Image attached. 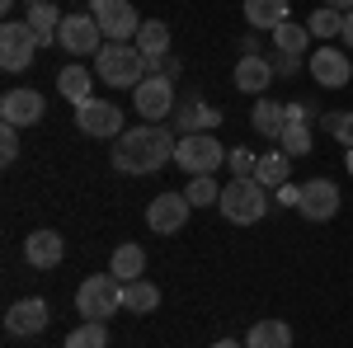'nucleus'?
<instances>
[{
  "mask_svg": "<svg viewBox=\"0 0 353 348\" xmlns=\"http://www.w3.org/2000/svg\"><path fill=\"white\" fill-rule=\"evenodd\" d=\"M174 146H179L174 132H165L161 123H141L113 141V170L118 174H156L174 161Z\"/></svg>",
  "mask_w": 353,
  "mask_h": 348,
  "instance_id": "f257e3e1",
  "label": "nucleus"
},
{
  "mask_svg": "<svg viewBox=\"0 0 353 348\" xmlns=\"http://www.w3.org/2000/svg\"><path fill=\"white\" fill-rule=\"evenodd\" d=\"M94 76L113 90H137L146 81V57L137 52V43H104L94 52Z\"/></svg>",
  "mask_w": 353,
  "mask_h": 348,
  "instance_id": "f03ea898",
  "label": "nucleus"
},
{
  "mask_svg": "<svg viewBox=\"0 0 353 348\" xmlns=\"http://www.w3.org/2000/svg\"><path fill=\"white\" fill-rule=\"evenodd\" d=\"M217 207L226 221H236V226H254L259 216L269 212V193H264V184L254 179V174H241V179H231V184L221 188Z\"/></svg>",
  "mask_w": 353,
  "mask_h": 348,
  "instance_id": "7ed1b4c3",
  "label": "nucleus"
},
{
  "mask_svg": "<svg viewBox=\"0 0 353 348\" xmlns=\"http://www.w3.org/2000/svg\"><path fill=\"white\" fill-rule=\"evenodd\" d=\"M76 311L90 325H109L113 311H123V283L113 273H94L76 287Z\"/></svg>",
  "mask_w": 353,
  "mask_h": 348,
  "instance_id": "20e7f679",
  "label": "nucleus"
},
{
  "mask_svg": "<svg viewBox=\"0 0 353 348\" xmlns=\"http://www.w3.org/2000/svg\"><path fill=\"white\" fill-rule=\"evenodd\" d=\"M174 161L189 174H217V165H226V146L212 132H189V136H179Z\"/></svg>",
  "mask_w": 353,
  "mask_h": 348,
  "instance_id": "39448f33",
  "label": "nucleus"
},
{
  "mask_svg": "<svg viewBox=\"0 0 353 348\" xmlns=\"http://www.w3.org/2000/svg\"><path fill=\"white\" fill-rule=\"evenodd\" d=\"M38 48H43V43H38V33L28 28V19H5V24H0V66H5V71H24Z\"/></svg>",
  "mask_w": 353,
  "mask_h": 348,
  "instance_id": "423d86ee",
  "label": "nucleus"
},
{
  "mask_svg": "<svg viewBox=\"0 0 353 348\" xmlns=\"http://www.w3.org/2000/svg\"><path fill=\"white\" fill-rule=\"evenodd\" d=\"M99 38H104V28H99L94 14H66L61 33H57V48L71 57H94L99 52Z\"/></svg>",
  "mask_w": 353,
  "mask_h": 348,
  "instance_id": "0eeeda50",
  "label": "nucleus"
},
{
  "mask_svg": "<svg viewBox=\"0 0 353 348\" xmlns=\"http://www.w3.org/2000/svg\"><path fill=\"white\" fill-rule=\"evenodd\" d=\"M132 104L146 123H161L174 113V81L170 76H146V81L132 90Z\"/></svg>",
  "mask_w": 353,
  "mask_h": 348,
  "instance_id": "6e6552de",
  "label": "nucleus"
},
{
  "mask_svg": "<svg viewBox=\"0 0 353 348\" xmlns=\"http://www.w3.org/2000/svg\"><path fill=\"white\" fill-rule=\"evenodd\" d=\"M76 127H81L85 136H109V141H118V136H123V113H118V104H109V99H85V104L76 108Z\"/></svg>",
  "mask_w": 353,
  "mask_h": 348,
  "instance_id": "1a4fd4ad",
  "label": "nucleus"
},
{
  "mask_svg": "<svg viewBox=\"0 0 353 348\" xmlns=\"http://www.w3.org/2000/svg\"><path fill=\"white\" fill-rule=\"evenodd\" d=\"M90 14L99 19V28H104V38H109V43H137L141 19H137V10L128 5V0H104V5H94Z\"/></svg>",
  "mask_w": 353,
  "mask_h": 348,
  "instance_id": "9d476101",
  "label": "nucleus"
},
{
  "mask_svg": "<svg viewBox=\"0 0 353 348\" xmlns=\"http://www.w3.org/2000/svg\"><path fill=\"white\" fill-rule=\"evenodd\" d=\"M189 198L184 193H161L151 207H146V226L156 231V236H174V231H184V221H189Z\"/></svg>",
  "mask_w": 353,
  "mask_h": 348,
  "instance_id": "9b49d317",
  "label": "nucleus"
},
{
  "mask_svg": "<svg viewBox=\"0 0 353 348\" xmlns=\"http://www.w3.org/2000/svg\"><path fill=\"white\" fill-rule=\"evenodd\" d=\"M5 329H10L14 339H33V334H43V329H48V301H43V296H24V301H14V306L5 311Z\"/></svg>",
  "mask_w": 353,
  "mask_h": 348,
  "instance_id": "f8f14e48",
  "label": "nucleus"
},
{
  "mask_svg": "<svg viewBox=\"0 0 353 348\" xmlns=\"http://www.w3.org/2000/svg\"><path fill=\"white\" fill-rule=\"evenodd\" d=\"M297 212L306 221H330V216L339 212V188L330 184V179H306L301 198H297Z\"/></svg>",
  "mask_w": 353,
  "mask_h": 348,
  "instance_id": "ddd939ff",
  "label": "nucleus"
},
{
  "mask_svg": "<svg viewBox=\"0 0 353 348\" xmlns=\"http://www.w3.org/2000/svg\"><path fill=\"white\" fill-rule=\"evenodd\" d=\"M43 94L38 90H10L5 99H0V118L10 123V127H33L38 118H43Z\"/></svg>",
  "mask_w": 353,
  "mask_h": 348,
  "instance_id": "4468645a",
  "label": "nucleus"
},
{
  "mask_svg": "<svg viewBox=\"0 0 353 348\" xmlns=\"http://www.w3.org/2000/svg\"><path fill=\"white\" fill-rule=\"evenodd\" d=\"M311 76H316V81L325 85V90H339V85H349V76H353V61L344 52H339V48H321V52L311 57Z\"/></svg>",
  "mask_w": 353,
  "mask_h": 348,
  "instance_id": "2eb2a0df",
  "label": "nucleus"
},
{
  "mask_svg": "<svg viewBox=\"0 0 353 348\" xmlns=\"http://www.w3.org/2000/svg\"><path fill=\"white\" fill-rule=\"evenodd\" d=\"M61 254H66V245H61L57 231H28V240H24L28 268H57V264H61Z\"/></svg>",
  "mask_w": 353,
  "mask_h": 348,
  "instance_id": "dca6fc26",
  "label": "nucleus"
},
{
  "mask_svg": "<svg viewBox=\"0 0 353 348\" xmlns=\"http://www.w3.org/2000/svg\"><path fill=\"white\" fill-rule=\"evenodd\" d=\"M273 81V66H269V57H259V52H245L241 61H236V90L241 94H264Z\"/></svg>",
  "mask_w": 353,
  "mask_h": 348,
  "instance_id": "f3484780",
  "label": "nucleus"
},
{
  "mask_svg": "<svg viewBox=\"0 0 353 348\" xmlns=\"http://www.w3.org/2000/svg\"><path fill=\"white\" fill-rule=\"evenodd\" d=\"M109 273L118 283H137V278H146V249L141 245H118L109 259Z\"/></svg>",
  "mask_w": 353,
  "mask_h": 348,
  "instance_id": "a211bd4d",
  "label": "nucleus"
},
{
  "mask_svg": "<svg viewBox=\"0 0 353 348\" xmlns=\"http://www.w3.org/2000/svg\"><path fill=\"white\" fill-rule=\"evenodd\" d=\"M61 19H66V14L57 10L52 0H43V5H28V28L38 33V43H43V48H52V43H57V33H61Z\"/></svg>",
  "mask_w": 353,
  "mask_h": 348,
  "instance_id": "6ab92c4d",
  "label": "nucleus"
},
{
  "mask_svg": "<svg viewBox=\"0 0 353 348\" xmlns=\"http://www.w3.org/2000/svg\"><path fill=\"white\" fill-rule=\"evenodd\" d=\"M137 52L151 57V61L170 57V24H161V19H141V28H137Z\"/></svg>",
  "mask_w": 353,
  "mask_h": 348,
  "instance_id": "aec40b11",
  "label": "nucleus"
},
{
  "mask_svg": "<svg viewBox=\"0 0 353 348\" xmlns=\"http://www.w3.org/2000/svg\"><path fill=\"white\" fill-rule=\"evenodd\" d=\"M245 348H292V325H283V320H259V325H250V339H245Z\"/></svg>",
  "mask_w": 353,
  "mask_h": 348,
  "instance_id": "412c9836",
  "label": "nucleus"
},
{
  "mask_svg": "<svg viewBox=\"0 0 353 348\" xmlns=\"http://www.w3.org/2000/svg\"><path fill=\"white\" fill-rule=\"evenodd\" d=\"M90 85H94V76H90L85 66H61V76H57V90H61V99H71L76 108H81L85 99H94V94H90Z\"/></svg>",
  "mask_w": 353,
  "mask_h": 348,
  "instance_id": "4be33fe9",
  "label": "nucleus"
},
{
  "mask_svg": "<svg viewBox=\"0 0 353 348\" xmlns=\"http://www.w3.org/2000/svg\"><path fill=\"white\" fill-rule=\"evenodd\" d=\"M288 19V0H245V24L250 28H278Z\"/></svg>",
  "mask_w": 353,
  "mask_h": 348,
  "instance_id": "5701e85b",
  "label": "nucleus"
},
{
  "mask_svg": "<svg viewBox=\"0 0 353 348\" xmlns=\"http://www.w3.org/2000/svg\"><path fill=\"white\" fill-rule=\"evenodd\" d=\"M161 306V287L156 283H146V278H137V283H123V311H137V316H146V311H156Z\"/></svg>",
  "mask_w": 353,
  "mask_h": 348,
  "instance_id": "b1692460",
  "label": "nucleus"
},
{
  "mask_svg": "<svg viewBox=\"0 0 353 348\" xmlns=\"http://www.w3.org/2000/svg\"><path fill=\"white\" fill-rule=\"evenodd\" d=\"M212 127H221V108H208V104H184L179 108V136L212 132Z\"/></svg>",
  "mask_w": 353,
  "mask_h": 348,
  "instance_id": "393cba45",
  "label": "nucleus"
},
{
  "mask_svg": "<svg viewBox=\"0 0 353 348\" xmlns=\"http://www.w3.org/2000/svg\"><path fill=\"white\" fill-rule=\"evenodd\" d=\"M283 127H288V104H273V99H259L254 104V132L259 136H283Z\"/></svg>",
  "mask_w": 353,
  "mask_h": 348,
  "instance_id": "a878e982",
  "label": "nucleus"
},
{
  "mask_svg": "<svg viewBox=\"0 0 353 348\" xmlns=\"http://www.w3.org/2000/svg\"><path fill=\"white\" fill-rule=\"evenodd\" d=\"M288 170H292V156L269 151V156H259V165H254V179H259L264 188H283L288 184Z\"/></svg>",
  "mask_w": 353,
  "mask_h": 348,
  "instance_id": "bb28decb",
  "label": "nucleus"
},
{
  "mask_svg": "<svg viewBox=\"0 0 353 348\" xmlns=\"http://www.w3.org/2000/svg\"><path fill=\"white\" fill-rule=\"evenodd\" d=\"M273 43H278V52L301 57V52H306V43H311V28H306V24H292V19H283V24L273 28Z\"/></svg>",
  "mask_w": 353,
  "mask_h": 348,
  "instance_id": "cd10ccee",
  "label": "nucleus"
},
{
  "mask_svg": "<svg viewBox=\"0 0 353 348\" xmlns=\"http://www.w3.org/2000/svg\"><path fill=\"white\" fill-rule=\"evenodd\" d=\"M306 28H311V38H339V33H344V14H339V10H330V5H321V10H316V14H311V19H306Z\"/></svg>",
  "mask_w": 353,
  "mask_h": 348,
  "instance_id": "c85d7f7f",
  "label": "nucleus"
},
{
  "mask_svg": "<svg viewBox=\"0 0 353 348\" xmlns=\"http://www.w3.org/2000/svg\"><path fill=\"white\" fill-rule=\"evenodd\" d=\"M278 151H283V156H306V151H311V127H306V123H288L283 136H278Z\"/></svg>",
  "mask_w": 353,
  "mask_h": 348,
  "instance_id": "c756f323",
  "label": "nucleus"
},
{
  "mask_svg": "<svg viewBox=\"0 0 353 348\" xmlns=\"http://www.w3.org/2000/svg\"><path fill=\"white\" fill-rule=\"evenodd\" d=\"M66 348H109V329L104 325H76L71 334H66Z\"/></svg>",
  "mask_w": 353,
  "mask_h": 348,
  "instance_id": "7c9ffc66",
  "label": "nucleus"
},
{
  "mask_svg": "<svg viewBox=\"0 0 353 348\" xmlns=\"http://www.w3.org/2000/svg\"><path fill=\"white\" fill-rule=\"evenodd\" d=\"M184 198H189L193 207H212V203L221 198V188H217V179H212V174H193V184L184 188Z\"/></svg>",
  "mask_w": 353,
  "mask_h": 348,
  "instance_id": "2f4dec72",
  "label": "nucleus"
},
{
  "mask_svg": "<svg viewBox=\"0 0 353 348\" xmlns=\"http://www.w3.org/2000/svg\"><path fill=\"white\" fill-rule=\"evenodd\" d=\"M321 123H325V132L334 136L339 146H349V151H353V113H325Z\"/></svg>",
  "mask_w": 353,
  "mask_h": 348,
  "instance_id": "473e14b6",
  "label": "nucleus"
},
{
  "mask_svg": "<svg viewBox=\"0 0 353 348\" xmlns=\"http://www.w3.org/2000/svg\"><path fill=\"white\" fill-rule=\"evenodd\" d=\"M14 156H19V127H0V161L5 165H14Z\"/></svg>",
  "mask_w": 353,
  "mask_h": 348,
  "instance_id": "72a5a7b5",
  "label": "nucleus"
},
{
  "mask_svg": "<svg viewBox=\"0 0 353 348\" xmlns=\"http://www.w3.org/2000/svg\"><path fill=\"white\" fill-rule=\"evenodd\" d=\"M226 165H231V174H236V179H241V174H254V156H250V151H226Z\"/></svg>",
  "mask_w": 353,
  "mask_h": 348,
  "instance_id": "f704fd0d",
  "label": "nucleus"
},
{
  "mask_svg": "<svg viewBox=\"0 0 353 348\" xmlns=\"http://www.w3.org/2000/svg\"><path fill=\"white\" fill-rule=\"evenodd\" d=\"M269 66H273V76H297L301 57H288V52H273V57H269Z\"/></svg>",
  "mask_w": 353,
  "mask_h": 348,
  "instance_id": "c9c22d12",
  "label": "nucleus"
},
{
  "mask_svg": "<svg viewBox=\"0 0 353 348\" xmlns=\"http://www.w3.org/2000/svg\"><path fill=\"white\" fill-rule=\"evenodd\" d=\"M278 198H283L288 207H297V198H301V184H283V188H278Z\"/></svg>",
  "mask_w": 353,
  "mask_h": 348,
  "instance_id": "e433bc0d",
  "label": "nucleus"
},
{
  "mask_svg": "<svg viewBox=\"0 0 353 348\" xmlns=\"http://www.w3.org/2000/svg\"><path fill=\"white\" fill-rule=\"evenodd\" d=\"M288 123H311V108L306 104H288Z\"/></svg>",
  "mask_w": 353,
  "mask_h": 348,
  "instance_id": "4c0bfd02",
  "label": "nucleus"
},
{
  "mask_svg": "<svg viewBox=\"0 0 353 348\" xmlns=\"http://www.w3.org/2000/svg\"><path fill=\"white\" fill-rule=\"evenodd\" d=\"M339 38H344V48H353V10L344 14V33H339Z\"/></svg>",
  "mask_w": 353,
  "mask_h": 348,
  "instance_id": "58836bf2",
  "label": "nucleus"
},
{
  "mask_svg": "<svg viewBox=\"0 0 353 348\" xmlns=\"http://www.w3.org/2000/svg\"><path fill=\"white\" fill-rule=\"evenodd\" d=\"M325 5H330V10H339V14H349V10H353V0H325Z\"/></svg>",
  "mask_w": 353,
  "mask_h": 348,
  "instance_id": "ea45409f",
  "label": "nucleus"
},
{
  "mask_svg": "<svg viewBox=\"0 0 353 348\" xmlns=\"http://www.w3.org/2000/svg\"><path fill=\"white\" fill-rule=\"evenodd\" d=\"M212 348H245V344H236V339H217Z\"/></svg>",
  "mask_w": 353,
  "mask_h": 348,
  "instance_id": "a19ab883",
  "label": "nucleus"
},
{
  "mask_svg": "<svg viewBox=\"0 0 353 348\" xmlns=\"http://www.w3.org/2000/svg\"><path fill=\"white\" fill-rule=\"evenodd\" d=\"M10 5H14V0H0V10H10Z\"/></svg>",
  "mask_w": 353,
  "mask_h": 348,
  "instance_id": "79ce46f5",
  "label": "nucleus"
},
{
  "mask_svg": "<svg viewBox=\"0 0 353 348\" xmlns=\"http://www.w3.org/2000/svg\"><path fill=\"white\" fill-rule=\"evenodd\" d=\"M94 5H104V0H90V10H94Z\"/></svg>",
  "mask_w": 353,
  "mask_h": 348,
  "instance_id": "37998d69",
  "label": "nucleus"
},
{
  "mask_svg": "<svg viewBox=\"0 0 353 348\" xmlns=\"http://www.w3.org/2000/svg\"><path fill=\"white\" fill-rule=\"evenodd\" d=\"M28 5H43V0H28Z\"/></svg>",
  "mask_w": 353,
  "mask_h": 348,
  "instance_id": "c03bdc74",
  "label": "nucleus"
},
{
  "mask_svg": "<svg viewBox=\"0 0 353 348\" xmlns=\"http://www.w3.org/2000/svg\"><path fill=\"white\" fill-rule=\"evenodd\" d=\"M349 165H353V156H349Z\"/></svg>",
  "mask_w": 353,
  "mask_h": 348,
  "instance_id": "a18cd8bd",
  "label": "nucleus"
}]
</instances>
